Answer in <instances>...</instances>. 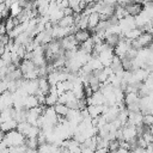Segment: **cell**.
<instances>
[{
	"label": "cell",
	"mask_w": 153,
	"mask_h": 153,
	"mask_svg": "<svg viewBox=\"0 0 153 153\" xmlns=\"http://www.w3.org/2000/svg\"><path fill=\"white\" fill-rule=\"evenodd\" d=\"M127 11V13L131 17H135L136 14L140 13V11L142 10V4L141 2H135V1H131L129 4H127L126 6H123Z\"/></svg>",
	"instance_id": "obj_3"
},
{
	"label": "cell",
	"mask_w": 153,
	"mask_h": 153,
	"mask_svg": "<svg viewBox=\"0 0 153 153\" xmlns=\"http://www.w3.org/2000/svg\"><path fill=\"white\" fill-rule=\"evenodd\" d=\"M73 35H74V38L76 39V42L79 44L82 43L84 41H86L88 37H91V32L87 29H78V30L74 31Z\"/></svg>",
	"instance_id": "obj_4"
},
{
	"label": "cell",
	"mask_w": 153,
	"mask_h": 153,
	"mask_svg": "<svg viewBox=\"0 0 153 153\" xmlns=\"http://www.w3.org/2000/svg\"><path fill=\"white\" fill-rule=\"evenodd\" d=\"M25 136L17 129H12L5 133L4 135V142L11 147V146H19V145H24L25 143Z\"/></svg>",
	"instance_id": "obj_1"
},
{
	"label": "cell",
	"mask_w": 153,
	"mask_h": 153,
	"mask_svg": "<svg viewBox=\"0 0 153 153\" xmlns=\"http://www.w3.org/2000/svg\"><path fill=\"white\" fill-rule=\"evenodd\" d=\"M142 124L151 127L153 124V116L152 112H147V114H142Z\"/></svg>",
	"instance_id": "obj_13"
},
{
	"label": "cell",
	"mask_w": 153,
	"mask_h": 153,
	"mask_svg": "<svg viewBox=\"0 0 153 153\" xmlns=\"http://www.w3.org/2000/svg\"><path fill=\"white\" fill-rule=\"evenodd\" d=\"M37 82H38V90L36 92H41L43 94H47L49 92V88H50V84H49L47 76H38Z\"/></svg>",
	"instance_id": "obj_5"
},
{
	"label": "cell",
	"mask_w": 153,
	"mask_h": 153,
	"mask_svg": "<svg viewBox=\"0 0 153 153\" xmlns=\"http://www.w3.org/2000/svg\"><path fill=\"white\" fill-rule=\"evenodd\" d=\"M114 55H115V54H114L112 47H109V48L102 50V51L97 55V57H98L99 61L102 62L103 67H106V66H109V65L111 63V60H112V56H114Z\"/></svg>",
	"instance_id": "obj_2"
},
{
	"label": "cell",
	"mask_w": 153,
	"mask_h": 153,
	"mask_svg": "<svg viewBox=\"0 0 153 153\" xmlns=\"http://www.w3.org/2000/svg\"><path fill=\"white\" fill-rule=\"evenodd\" d=\"M56 24L59 26H62V27L72 26V25H74V17H73V14L72 16H63Z\"/></svg>",
	"instance_id": "obj_10"
},
{
	"label": "cell",
	"mask_w": 153,
	"mask_h": 153,
	"mask_svg": "<svg viewBox=\"0 0 153 153\" xmlns=\"http://www.w3.org/2000/svg\"><path fill=\"white\" fill-rule=\"evenodd\" d=\"M142 31H143V30H142L141 27H136V26H135V27H133V29L126 31V32L123 33V37H126V38L129 39V41H133V39L137 38L139 35H140Z\"/></svg>",
	"instance_id": "obj_9"
},
{
	"label": "cell",
	"mask_w": 153,
	"mask_h": 153,
	"mask_svg": "<svg viewBox=\"0 0 153 153\" xmlns=\"http://www.w3.org/2000/svg\"><path fill=\"white\" fill-rule=\"evenodd\" d=\"M22 10H23V7L19 5V2H18V1H17V2H13L12 5H10V6H8L10 17H13V18L18 17V14L22 12Z\"/></svg>",
	"instance_id": "obj_11"
},
{
	"label": "cell",
	"mask_w": 153,
	"mask_h": 153,
	"mask_svg": "<svg viewBox=\"0 0 153 153\" xmlns=\"http://www.w3.org/2000/svg\"><path fill=\"white\" fill-rule=\"evenodd\" d=\"M38 105V102H37V98L35 94H26L25 98H24V102H23V106L24 109H30V108H35Z\"/></svg>",
	"instance_id": "obj_8"
},
{
	"label": "cell",
	"mask_w": 153,
	"mask_h": 153,
	"mask_svg": "<svg viewBox=\"0 0 153 153\" xmlns=\"http://www.w3.org/2000/svg\"><path fill=\"white\" fill-rule=\"evenodd\" d=\"M100 20V17H99V13L98 12H91L88 16H87V29H90L91 31L97 26V24L99 23Z\"/></svg>",
	"instance_id": "obj_6"
},
{
	"label": "cell",
	"mask_w": 153,
	"mask_h": 153,
	"mask_svg": "<svg viewBox=\"0 0 153 153\" xmlns=\"http://www.w3.org/2000/svg\"><path fill=\"white\" fill-rule=\"evenodd\" d=\"M62 11H63V16H72L74 12H73V10L69 7V6H67V7H65V8H62Z\"/></svg>",
	"instance_id": "obj_14"
},
{
	"label": "cell",
	"mask_w": 153,
	"mask_h": 153,
	"mask_svg": "<svg viewBox=\"0 0 153 153\" xmlns=\"http://www.w3.org/2000/svg\"><path fill=\"white\" fill-rule=\"evenodd\" d=\"M54 110H55V112H56V115H57V116H60V117H65L66 112L68 111V108H67V105H66V104L56 103V104L54 105Z\"/></svg>",
	"instance_id": "obj_12"
},
{
	"label": "cell",
	"mask_w": 153,
	"mask_h": 153,
	"mask_svg": "<svg viewBox=\"0 0 153 153\" xmlns=\"http://www.w3.org/2000/svg\"><path fill=\"white\" fill-rule=\"evenodd\" d=\"M104 4H106V5H111V6H115L116 4H117V1L118 0H102Z\"/></svg>",
	"instance_id": "obj_15"
},
{
	"label": "cell",
	"mask_w": 153,
	"mask_h": 153,
	"mask_svg": "<svg viewBox=\"0 0 153 153\" xmlns=\"http://www.w3.org/2000/svg\"><path fill=\"white\" fill-rule=\"evenodd\" d=\"M17 127V121L12 117V118H8L4 122H0V130H2L4 133L8 131V130H12V129H16Z\"/></svg>",
	"instance_id": "obj_7"
}]
</instances>
